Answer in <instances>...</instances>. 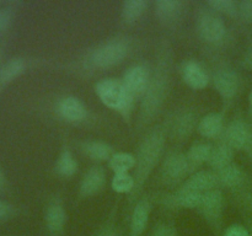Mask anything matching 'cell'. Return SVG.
Masks as SVG:
<instances>
[{
    "instance_id": "1",
    "label": "cell",
    "mask_w": 252,
    "mask_h": 236,
    "mask_svg": "<svg viewBox=\"0 0 252 236\" xmlns=\"http://www.w3.org/2000/svg\"><path fill=\"white\" fill-rule=\"evenodd\" d=\"M172 48L167 41H162L157 51V60L150 70L149 83L144 95L140 98L138 112L137 130L144 129L150 124L164 107L170 90L172 76Z\"/></svg>"
},
{
    "instance_id": "2",
    "label": "cell",
    "mask_w": 252,
    "mask_h": 236,
    "mask_svg": "<svg viewBox=\"0 0 252 236\" xmlns=\"http://www.w3.org/2000/svg\"><path fill=\"white\" fill-rule=\"evenodd\" d=\"M167 133H169L167 123H161L148 130L144 138L140 140L135 154V166L132 172L134 178V188L128 196V204L130 206H134L140 198V194L150 175L154 172L155 167L159 165L160 160L164 156Z\"/></svg>"
},
{
    "instance_id": "3",
    "label": "cell",
    "mask_w": 252,
    "mask_h": 236,
    "mask_svg": "<svg viewBox=\"0 0 252 236\" xmlns=\"http://www.w3.org/2000/svg\"><path fill=\"white\" fill-rule=\"evenodd\" d=\"M95 92L106 107L120 113L127 123L130 122L137 100L128 92L122 79H101L95 84Z\"/></svg>"
},
{
    "instance_id": "4",
    "label": "cell",
    "mask_w": 252,
    "mask_h": 236,
    "mask_svg": "<svg viewBox=\"0 0 252 236\" xmlns=\"http://www.w3.org/2000/svg\"><path fill=\"white\" fill-rule=\"evenodd\" d=\"M129 41L125 37H115L97 44L86 54V65L94 69H108L125 60L129 54Z\"/></svg>"
},
{
    "instance_id": "5",
    "label": "cell",
    "mask_w": 252,
    "mask_h": 236,
    "mask_svg": "<svg viewBox=\"0 0 252 236\" xmlns=\"http://www.w3.org/2000/svg\"><path fill=\"white\" fill-rule=\"evenodd\" d=\"M193 172V169L187 160L186 152L181 150H171L162 160L160 178L166 186L179 187Z\"/></svg>"
},
{
    "instance_id": "6",
    "label": "cell",
    "mask_w": 252,
    "mask_h": 236,
    "mask_svg": "<svg viewBox=\"0 0 252 236\" xmlns=\"http://www.w3.org/2000/svg\"><path fill=\"white\" fill-rule=\"evenodd\" d=\"M196 29L204 42L217 44L223 41L226 33L225 22L212 9H201L197 15Z\"/></svg>"
},
{
    "instance_id": "7",
    "label": "cell",
    "mask_w": 252,
    "mask_h": 236,
    "mask_svg": "<svg viewBox=\"0 0 252 236\" xmlns=\"http://www.w3.org/2000/svg\"><path fill=\"white\" fill-rule=\"evenodd\" d=\"M221 138V142L228 144L234 150L252 149V132L248 123L241 118L231 120L224 129Z\"/></svg>"
},
{
    "instance_id": "8",
    "label": "cell",
    "mask_w": 252,
    "mask_h": 236,
    "mask_svg": "<svg viewBox=\"0 0 252 236\" xmlns=\"http://www.w3.org/2000/svg\"><path fill=\"white\" fill-rule=\"evenodd\" d=\"M197 209L201 215L206 219L207 223L211 224L213 228L219 229L224 209V196L220 188L204 192L201 204Z\"/></svg>"
},
{
    "instance_id": "9",
    "label": "cell",
    "mask_w": 252,
    "mask_h": 236,
    "mask_svg": "<svg viewBox=\"0 0 252 236\" xmlns=\"http://www.w3.org/2000/svg\"><path fill=\"white\" fill-rule=\"evenodd\" d=\"M150 70L152 69H149V66L144 63H134L123 74V84L135 100H140L144 95L149 83Z\"/></svg>"
},
{
    "instance_id": "10",
    "label": "cell",
    "mask_w": 252,
    "mask_h": 236,
    "mask_svg": "<svg viewBox=\"0 0 252 236\" xmlns=\"http://www.w3.org/2000/svg\"><path fill=\"white\" fill-rule=\"evenodd\" d=\"M107 175L106 170L101 165H94L85 171L79 183L78 196L79 198H90L95 194L100 193L106 186Z\"/></svg>"
},
{
    "instance_id": "11",
    "label": "cell",
    "mask_w": 252,
    "mask_h": 236,
    "mask_svg": "<svg viewBox=\"0 0 252 236\" xmlns=\"http://www.w3.org/2000/svg\"><path fill=\"white\" fill-rule=\"evenodd\" d=\"M213 85L224 102H230L239 90V75L231 68H219L213 74Z\"/></svg>"
},
{
    "instance_id": "12",
    "label": "cell",
    "mask_w": 252,
    "mask_h": 236,
    "mask_svg": "<svg viewBox=\"0 0 252 236\" xmlns=\"http://www.w3.org/2000/svg\"><path fill=\"white\" fill-rule=\"evenodd\" d=\"M197 124H198V122H197L193 111L184 108V110L175 113L174 117L167 123L170 137L182 142L186 138H189L194 129H197Z\"/></svg>"
},
{
    "instance_id": "13",
    "label": "cell",
    "mask_w": 252,
    "mask_h": 236,
    "mask_svg": "<svg viewBox=\"0 0 252 236\" xmlns=\"http://www.w3.org/2000/svg\"><path fill=\"white\" fill-rule=\"evenodd\" d=\"M66 220H68V213L61 197H53L47 203L46 209H44V223H46L47 230L54 236L61 235L65 228Z\"/></svg>"
},
{
    "instance_id": "14",
    "label": "cell",
    "mask_w": 252,
    "mask_h": 236,
    "mask_svg": "<svg viewBox=\"0 0 252 236\" xmlns=\"http://www.w3.org/2000/svg\"><path fill=\"white\" fill-rule=\"evenodd\" d=\"M203 193L194 191H189L177 187L171 193L162 194L160 203L169 209H197L201 204Z\"/></svg>"
},
{
    "instance_id": "15",
    "label": "cell",
    "mask_w": 252,
    "mask_h": 236,
    "mask_svg": "<svg viewBox=\"0 0 252 236\" xmlns=\"http://www.w3.org/2000/svg\"><path fill=\"white\" fill-rule=\"evenodd\" d=\"M153 203L149 196L140 197L137 203L132 206L129 220V235L142 236L149 223L150 213H152Z\"/></svg>"
},
{
    "instance_id": "16",
    "label": "cell",
    "mask_w": 252,
    "mask_h": 236,
    "mask_svg": "<svg viewBox=\"0 0 252 236\" xmlns=\"http://www.w3.org/2000/svg\"><path fill=\"white\" fill-rule=\"evenodd\" d=\"M57 112L66 122L78 123L85 119L88 116V108L80 98L68 95L59 100L57 105Z\"/></svg>"
},
{
    "instance_id": "17",
    "label": "cell",
    "mask_w": 252,
    "mask_h": 236,
    "mask_svg": "<svg viewBox=\"0 0 252 236\" xmlns=\"http://www.w3.org/2000/svg\"><path fill=\"white\" fill-rule=\"evenodd\" d=\"M179 187L180 188L189 189V191L204 193V192H208L211 189L219 188L218 176H217V172L211 169L198 170V171L193 172L191 176L187 177L184 183Z\"/></svg>"
},
{
    "instance_id": "18",
    "label": "cell",
    "mask_w": 252,
    "mask_h": 236,
    "mask_svg": "<svg viewBox=\"0 0 252 236\" xmlns=\"http://www.w3.org/2000/svg\"><path fill=\"white\" fill-rule=\"evenodd\" d=\"M157 19L166 26H172L181 20L185 12V2L181 0H157L154 2Z\"/></svg>"
},
{
    "instance_id": "19",
    "label": "cell",
    "mask_w": 252,
    "mask_h": 236,
    "mask_svg": "<svg viewBox=\"0 0 252 236\" xmlns=\"http://www.w3.org/2000/svg\"><path fill=\"white\" fill-rule=\"evenodd\" d=\"M181 76L186 85L193 90H203L209 84V75L201 63L193 59L185 60L181 65Z\"/></svg>"
},
{
    "instance_id": "20",
    "label": "cell",
    "mask_w": 252,
    "mask_h": 236,
    "mask_svg": "<svg viewBox=\"0 0 252 236\" xmlns=\"http://www.w3.org/2000/svg\"><path fill=\"white\" fill-rule=\"evenodd\" d=\"M225 125H224V115L220 112H209L198 120L197 130L202 137L207 139H216L223 135Z\"/></svg>"
},
{
    "instance_id": "21",
    "label": "cell",
    "mask_w": 252,
    "mask_h": 236,
    "mask_svg": "<svg viewBox=\"0 0 252 236\" xmlns=\"http://www.w3.org/2000/svg\"><path fill=\"white\" fill-rule=\"evenodd\" d=\"M79 148H80L81 152H83L85 156H88L89 159L97 162H108L111 156L115 154L113 147L110 143L98 139L84 140V142H81L80 144H79Z\"/></svg>"
},
{
    "instance_id": "22",
    "label": "cell",
    "mask_w": 252,
    "mask_h": 236,
    "mask_svg": "<svg viewBox=\"0 0 252 236\" xmlns=\"http://www.w3.org/2000/svg\"><path fill=\"white\" fill-rule=\"evenodd\" d=\"M27 60L22 57H14L9 59L4 65L0 68V88L16 80L19 76L26 71Z\"/></svg>"
},
{
    "instance_id": "23",
    "label": "cell",
    "mask_w": 252,
    "mask_h": 236,
    "mask_svg": "<svg viewBox=\"0 0 252 236\" xmlns=\"http://www.w3.org/2000/svg\"><path fill=\"white\" fill-rule=\"evenodd\" d=\"M78 160L75 159L74 154L71 152V150L69 149V147L64 145L62 148L61 152L58 154L56 160V164H54V171L58 176L61 177H68L74 176L78 171Z\"/></svg>"
},
{
    "instance_id": "24",
    "label": "cell",
    "mask_w": 252,
    "mask_h": 236,
    "mask_svg": "<svg viewBox=\"0 0 252 236\" xmlns=\"http://www.w3.org/2000/svg\"><path fill=\"white\" fill-rule=\"evenodd\" d=\"M216 172L217 176H218L219 187L223 186L226 188H238V187L243 186L246 178L244 170L234 162Z\"/></svg>"
},
{
    "instance_id": "25",
    "label": "cell",
    "mask_w": 252,
    "mask_h": 236,
    "mask_svg": "<svg viewBox=\"0 0 252 236\" xmlns=\"http://www.w3.org/2000/svg\"><path fill=\"white\" fill-rule=\"evenodd\" d=\"M234 151L235 150L231 149L228 144H225L224 142H219L217 145H213L211 156H209L207 164L211 167V170L219 171V170L224 169L228 165L233 164Z\"/></svg>"
},
{
    "instance_id": "26",
    "label": "cell",
    "mask_w": 252,
    "mask_h": 236,
    "mask_svg": "<svg viewBox=\"0 0 252 236\" xmlns=\"http://www.w3.org/2000/svg\"><path fill=\"white\" fill-rule=\"evenodd\" d=\"M212 149H213V145L206 142H196L189 148L186 156L194 172L198 171L199 166L208 162Z\"/></svg>"
},
{
    "instance_id": "27",
    "label": "cell",
    "mask_w": 252,
    "mask_h": 236,
    "mask_svg": "<svg viewBox=\"0 0 252 236\" xmlns=\"http://www.w3.org/2000/svg\"><path fill=\"white\" fill-rule=\"evenodd\" d=\"M149 2L145 0H125L121 5V19L127 25L134 24L140 19Z\"/></svg>"
},
{
    "instance_id": "28",
    "label": "cell",
    "mask_w": 252,
    "mask_h": 236,
    "mask_svg": "<svg viewBox=\"0 0 252 236\" xmlns=\"http://www.w3.org/2000/svg\"><path fill=\"white\" fill-rule=\"evenodd\" d=\"M135 155L127 151H115V154L108 160V167L113 171V174L120 172H130L134 170Z\"/></svg>"
},
{
    "instance_id": "29",
    "label": "cell",
    "mask_w": 252,
    "mask_h": 236,
    "mask_svg": "<svg viewBox=\"0 0 252 236\" xmlns=\"http://www.w3.org/2000/svg\"><path fill=\"white\" fill-rule=\"evenodd\" d=\"M111 187L113 191L118 194H128L132 193L134 188V178L130 172H120V174H113L111 178Z\"/></svg>"
},
{
    "instance_id": "30",
    "label": "cell",
    "mask_w": 252,
    "mask_h": 236,
    "mask_svg": "<svg viewBox=\"0 0 252 236\" xmlns=\"http://www.w3.org/2000/svg\"><path fill=\"white\" fill-rule=\"evenodd\" d=\"M207 6L217 14H224L231 17L238 16L239 1L235 0H208Z\"/></svg>"
},
{
    "instance_id": "31",
    "label": "cell",
    "mask_w": 252,
    "mask_h": 236,
    "mask_svg": "<svg viewBox=\"0 0 252 236\" xmlns=\"http://www.w3.org/2000/svg\"><path fill=\"white\" fill-rule=\"evenodd\" d=\"M14 20V11L11 7L1 5L0 6V33H4L11 26Z\"/></svg>"
},
{
    "instance_id": "32",
    "label": "cell",
    "mask_w": 252,
    "mask_h": 236,
    "mask_svg": "<svg viewBox=\"0 0 252 236\" xmlns=\"http://www.w3.org/2000/svg\"><path fill=\"white\" fill-rule=\"evenodd\" d=\"M238 17H240L244 22H252V0L239 1Z\"/></svg>"
},
{
    "instance_id": "33",
    "label": "cell",
    "mask_w": 252,
    "mask_h": 236,
    "mask_svg": "<svg viewBox=\"0 0 252 236\" xmlns=\"http://www.w3.org/2000/svg\"><path fill=\"white\" fill-rule=\"evenodd\" d=\"M150 236H177V231L170 224L160 223L155 226Z\"/></svg>"
},
{
    "instance_id": "34",
    "label": "cell",
    "mask_w": 252,
    "mask_h": 236,
    "mask_svg": "<svg viewBox=\"0 0 252 236\" xmlns=\"http://www.w3.org/2000/svg\"><path fill=\"white\" fill-rule=\"evenodd\" d=\"M223 236H251V234L245 226L240 225V224H234L226 229Z\"/></svg>"
},
{
    "instance_id": "35",
    "label": "cell",
    "mask_w": 252,
    "mask_h": 236,
    "mask_svg": "<svg viewBox=\"0 0 252 236\" xmlns=\"http://www.w3.org/2000/svg\"><path fill=\"white\" fill-rule=\"evenodd\" d=\"M15 214L14 206L0 199V220H6Z\"/></svg>"
},
{
    "instance_id": "36",
    "label": "cell",
    "mask_w": 252,
    "mask_h": 236,
    "mask_svg": "<svg viewBox=\"0 0 252 236\" xmlns=\"http://www.w3.org/2000/svg\"><path fill=\"white\" fill-rule=\"evenodd\" d=\"M96 236H118L116 225L113 223H111V221H107V224L103 225L102 228L98 230L97 235Z\"/></svg>"
},
{
    "instance_id": "37",
    "label": "cell",
    "mask_w": 252,
    "mask_h": 236,
    "mask_svg": "<svg viewBox=\"0 0 252 236\" xmlns=\"http://www.w3.org/2000/svg\"><path fill=\"white\" fill-rule=\"evenodd\" d=\"M243 64H244V66H245L246 69H249V70H252V49H251V51H249L248 53L244 56Z\"/></svg>"
},
{
    "instance_id": "38",
    "label": "cell",
    "mask_w": 252,
    "mask_h": 236,
    "mask_svg": "<svg viewBox=\"0 0 252 236\" xmlns=\"http://www.w3.org/2000/svg\"><path fill=\"white\" fill-rule=\"evenodd\" d=\"M4 187H5V175L4 172H2L1 167H0V191H1Z\"/></svg>"
},
{
    "instance_id": "39",
    "label": "cell",
    "mask_w": 252,
    "mask_h": 236,
    "mask_svg": "<svg viewBox=\"0 0 252 236\" xmlns=\"http://www.w3.org/2000/svg\"><path fill=\"white\" fill-rule=\"evenodd\" d=\"M249 107H250V115L252 116V90L249 93Z\"/></svg>"
},
{
    "instance_id": "40",
    "label": "cell",
    "mask_w": 252,
    "mask_h": 236,
    "mask_svg": "<svg viewBox=\"0 0 252 236\" xmlns=\"http://www.w3.org/2000/svg\"><path fill=\"white\" fill-rule=\"evenodd\" d=\"M249 202H250V206H252V196L250 197V199H249Z\"/></svg>"
},
{
    "instance_id": "41",
    "label": "cell",
    "mask_w": 252,
    "mask_h": 236,
    "mask_svg": "<svg viewBox=\"0 0 252 236\" xmlns=\"http://www.w3.org/2000/svg\"><path fill=\"white\" fill-rule=\"evenodd\" d=\"M251 236H252V235H251Z\"/></svg>"
}]
</instances>
